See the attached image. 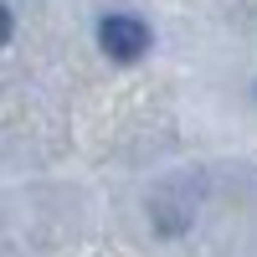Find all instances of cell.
Returning a JSON list of instances; mask_svg holds the SVG:
<instances>
[{"label":"cell","instance_id":"cell-1","mask_svg":"<svg viewBox=\"0 0 257 257\" xmlns=\"http://www.w3.org/2000/svg\"><path fill=\"white\" fill-rule=\"evenodd\" d=\"M98 47L113 62H139L149 52V26L139 16H103L98 21Z\"/></svg>","mask_w":257,"mask_h":257}]
</instances>
